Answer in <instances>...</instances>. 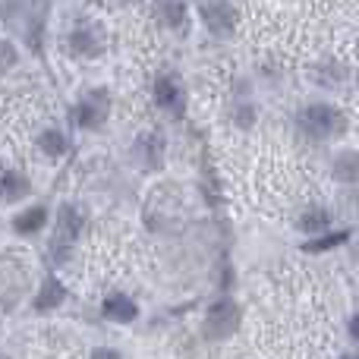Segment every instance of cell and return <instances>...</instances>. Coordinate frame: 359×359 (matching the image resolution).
<instances>
[{"label": "cell", "instance_id": "1", "mask_svg": "<svg viewBox=\"0 0 359 359\" xmlns=\"http://www.w3.org/2000/svg\"><path fill=\"white\" fill-rule=\"evenodd\" d=\"M347 130H350L347 114L337 104H331V101H309L297 114V133L306 142H316V145L331 142V139L347 136Z\"/></svg>", "mask_w": 359, "mask_h": 359}, {"label": "cell", "instance_id": "2", "mask_svg": "<svg viewBox=\"0 0 359 359\" xmlns=\"http://www.w3.org/2000/svg\"><path fill=\"white\" fill-rule=\"evenodd\" d=\"M236 328H240V306H236V299H230V297L217 299L208 309V316H205V337L227 341Z\"/></svg>", "mask_w": 359, "mask_h": 359}, {"label": "cell", "instance_id": "3", "mask_svg": "<svg viewBox=\"0 0 359 359\" xmlns=\"http://www.w3.org/2000/svg\"><path fill=\"white\" fill-rule=\"evenodd\" d=\"M293 227H297V233H303V236H318V233L334 227V215H331L328 205H318V202L306 205V208L293 217Z\"/></svg>", "mask_w": 359, "mask_h": 359}, {"label": "cell", "instance_id": "4", "mask_svg": "<svg viewBox=\"0 0 359 359\" xmlns=\"http://www.w3.org/2000/svg\"><path fill=\"white\" fill-rule=\"evenodd\" d=\"M350 240H353V230L350 227H341V230L331 227L318 236H306V240L299 243V249H303L306 255H325V252H334V249L347 246Z\"/></svg>", "mask_w": 359, "mask_h": 359}, {"label": "cell", "instance_id": "5", "mask_svg": "<svg viewBox=\"0 0 359 359\" xmlns=\"http://www.w3.org/2000/svg\"><path fill=\"white\" fill-rule=\"evenodd\" d=\"M202 19L208 22V29L215 32V35H230V32L236 29V13H233V6L224 4V0L205 4L202 6Z\"/></svg>", "mask_w": 359, "mask_h": 359}, {"label": "cell", "instance_id": "6", "mask_svg": "<svg viewBox=\"0 0 359 359\" xmlns=\"http://www.w3.org/2000/svg\"><path fill=\"white\" fill-rule=\"evenodd\" d=\"M331 177L341 186H359V149H341L331 158Z\"/></svg>", "mask_w": 359, "mask_h": 359}, {"label": "cell", "instance_id": "7", "mask_svg": "<svg viewBox=\"0 0 359 359\" xmlns=\"http://www.w3.org/2000/svg\"><path fill=\"white\" fill-rule=\"evenodd\" d=\"M104 316L111 318V322L126 325V322H136L139 306L133 303V299L126 297V293H111V297L104 299Z\"/></svg>", "mask_w": 359, "mask_h": 359}, {"label": "cell", "instance_id": "8", "mask_svg": "<svg viewBox=\"0 0 359 359\" xmlns=\"http://www.w3.org/2000/svg\"><path fill=\"white\" fill-rule=\"evenodd\" d=\"M79 230H82L79 215H76L73 208H63L60 211V221H57V252H67V249L76 243Z\"/></svg>", "mask_w": 359, "mask_h": 359}, {"label": "cell", "instance_id": "9", "mask_svg": "<svg viewBox=\"0 0 359 359\" xmlns=\"http://www.w3.org/2000/svg\"><path fill=\"white\" fill-rule=\"evenodd\" d=\"M155 101L164 111H180V104H183V88H180V82L170 79V76H161V79L155 82Z\"/></svg>", "mask_w": 359, "mask_h": 359}, {"label": "cell", "instance_id": "10", "mask_svg": "<svg viewBox=\"0 0 359 359\" xmlns=\"http://www.w3.org/2000/svg\"><path fill=\"white\" fill-rule=\"evenodd\" d=\"M60 299H63V284L60 280H44V287H41V293H38V299H35V309H54V306H60Z\"/></svg>", "mask_w": 359, "mask_h": 359}, {"label": "cell", "instance_id": "11", "mask_svg": "<svg viewBox=\"0 0 359 359\" xmlns=\"http://www.w3.org/2000/svg\"><path fill=\"white\" fill-rule=\"evenodd\" d=\"M44 224V208H29L22 217H16V230L19 233H32Z\"/></svg>", "mask_w": 359, "mask_h": 359}, {"label": "cell", "instance_id": "12", "mask_svg": "<svg viewBox=\"0 0 359 359\" xmlns=\"http://www.w3.org/2000/svg\"><path fill=\"white\" fill-rule=\"evenodd\" d=\"M25 192V180L19 174H4L0 177V196L4 198H16Z\"/></svg>", "mask_w": 359, "mask_h": 359}, {"label": "cell", "instance_id": "13", "mask_svg": "<svg viewBox=\"0 0 359 359\" xmlns=\"http://www.w3.org/2000/svg\"><path fill=\"white\" fill-rule=\"evenodd\" d=\"M41 149L48 151L50 158H57V155H63V151H67V142H63L60 133H44V136H41Z\"/></svg>", "mask_w": 359, "mask_h": 359}, {"label": "cell", "instance_id": "14", "mask_svg": "<svg viewBox=\"0 0 359 359\" xmlns=\"http://www.w3.org/2000/svg\"><path fill=\"white\" fill-rule=\"evenodd\" d=\"M101 107H95V104H82V111H79V123L82 126H98L101 123Z\"/></svg>", "mask_w": 359, "mask_h": 359}, {"label": "cell", "instance_id": "15", "mask_svg": "<svg viewBox=\"0 0 359 359\" xmlns=\"http://www.w3.org/2000/svg\"><path fill=\"white\" fill-rule=\"evenodd\" d=\"M347 334H350V341L353 344H359V309L347 318Z\"/></svg>", "mask_w": 359, "mask_h": 359}, {"label": "cell", "instance_id": "16", "mask_svg": "<svg viewBox=\"0 0 359 359\" xmlns=\"http://www.w3.org/2000/svg\"><path fill=\"white\" fill-rule=\"evenodd\" d=\"M92 359H123L117 353V350H107V347H101V350H95L92 353Z\"/></svg>", "mask_w": 359, "mask_h": 359}, {"label": "cell", "instance_id": "17", "mask_svg": "<svg viewBox=\"0 0 359 359\" xmlns=\"http://www.w3.org/2000/svg\"><path fill=\"white\" fill-rule=\"evenodd\" d=\"M337 359H359V350H347V353H341Z\"/></svg>", "mask_w": 359, "mask_h": 359}, {"label": "cell", "instance_id": "18", "mask_svg": "<svg viewBox=\"0 0 359 359\" xmlns=\"http://www.w3.org/2000/svg\"><path fill=\"white\" fill-rule=\"evenodd\" d=\"M353 82H356V88H359V69H356V76H353Z\"/></svg>", "mask_w": 359, "mask_h": 359}]
</instances>
